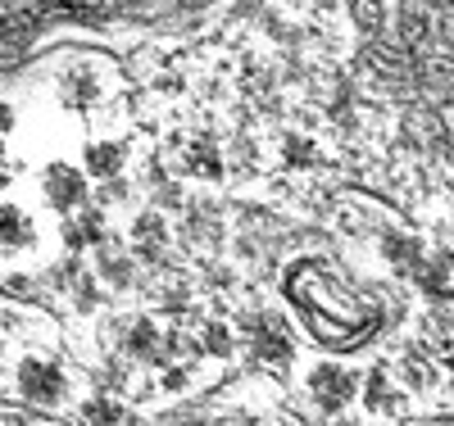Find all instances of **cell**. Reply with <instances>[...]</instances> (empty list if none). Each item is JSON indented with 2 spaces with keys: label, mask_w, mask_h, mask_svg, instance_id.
<instances>
[{
  "label": "cell",
  "mask_w": 454,
  "mask_h": 426,
  "mask_svg": "<svg viewBox=\"0 0 454 426\" xmlns=\"http://www.w3.org/2000/svg\"><path fill=\"white\" fill-rule=\"evenodd\" d=\"M114 340H119V350L132 363H150V368H168V354H173V345H177L168 331H160L155 318H128V322H119Z\"/></svg>",
  "instance_id": "6da1fadb"
},
{
  "label": "cell",
  "mask_w": 454,
  "mask_h": 426,
  "mask_svg": "<svg viewBox=\"0 0 454 426\" xmlns=\"http://www.w3.org/2000/svg\"><path fill=\"white\" fill-rule=\"evenodd\" d=\"M305 385H309V399H314L323 413H346V408L359 399V376H355L350 368H340V363H318V368H309Z\"/></svg>",
  "instance_id": "7a4b0ae2"
},
{
  "label": "cell",
  "mask_w": 454,
  "mask_h": 426,
  "mask_svg": "<svg viewBox=\"0 0 454 426\" xmlns=\"http://www.w3.org/2000/svg\"><path fill=\"white\" fill-rule=\"evenodd\" d=\"M14 381H19V395H23L27 404L55 408V404L68 399V376H64V368L51 363V359H23Z\"/></svg>",
  "instance_id": "3957f363"
},
{
  "label": "cell",
  "mask_w": 454,
  "mask_h": 426,
  "mask_svg": "<svg viewBox=\"0 0 454 426\" xmlns=\"http://www.w3.org/2000/svg\"><path fill=\"white\" fill-rule=\"evenodd\" d=\"M42 196L55 213H73L82 209L87 200V173L73 168V164H46L42 168Z\"/></svg>",
  "instance_id": "277c9868"
},
{
  "label": "cell",
  "mask_w": 454,
  "mask_h": 426,
  "mask_svg": "<svg viewBox=\"0 0 454 426\" xmlns=\"http://www.w3.org/2000/svg\"><path fill=\"white\" fill-rule=\"evenodd\" d=\"M250 354H254V363H263V368L286 372V368L295 363V345H291V336L282 331L278 318H254V322H250Z\"/></svg>",
  "instance_id": "5b68a950"
},
{
  "label": "cell",
  "mask_w": 454,
  "mask_h": 426,
  "mask_svg": "<svg viewBox=\"0 0 454 426\" xmlns=\"http://www.w3.org/2000/svg\"><path fill=\"white\" fill-rule=\"evenodd\" d=\"M105 91H109V77H100L96 64H78V68H68V73L59 77V100H64L73 113L96 109V105L105 100Z\"/></svg>",
  "instance_id": "8992f818"
},
{
  "label": "cell",
  "mask_w": 454,
  "mask_h": 426,
  "mask_svg": "<svg viewBox=\"0 0 454 426\" xmlns=\"http://www.w3.org/2000/svg\"><path fill=\"white\" fill-rule=\"evenodd\" d=\"M177 168L196 182H223L227 164H223V150L214 136H186L177 145Z\"/></svg>",
  "instance_id": "52a82bcc"
},
{
  "label": "cell",
  "mask_w": 454,
  "mask_h": 426,
  "mask_svg": "<svg viewBox=\"0 0 454 426\" xmlns=\"http://www.w3.org/2000/svg\"><path fill=\"white\" fill-rule=\"evenodd\" d=\"M364 408H368L372 417H404L409 395L387 376V363H377V368L368 372V381H364Z\"/></svg>",
  "instance_id": "ba28073f"
},
{
  "label": "cell",
  "mask_w": 454,
  "mask_h": 426,
  "mask_svg": "<svg viewBox=\"0 0 454 426\" xmlns=\"http://www.w3.org/2000/svg\"><path fill=\"white\" fill-rule=\"evenodd\" d=\"M413 286L423 290V299L445 304L454 295V259L450 254H427L419 267H413Z\"/></svg>",
  "instance_id": "9c48e42d"
},
{
  "label": "cell",
  "mask_w": 454,
  "mask_h": 426,
  "mask_svg": "<svg viewBox=\"0 0 454 426\" xmlns=\"http://www.w3.org/2000/svg\"><path fill=\"white\" fill-rule=\"evenodd\" d=\"M36 245V222L23 205H10V200H0V250H10V254H23Z\"/></svg>",
  "instance_id": "30bf717a"
},
{
  "label": "cell",
  "mask_w": 454,
  "mask_h": 426,
  "mask_svg": "<svg viewBox=\"0 0 454 426\" xmlns=\"http://www.w3.org/2000/svg\"><path fill=\"white\" fill-rule=\"evenodd\" d=\"M128 168V145L123 141H91L82 150V173L87 177H100V182H114Z\"/></svg>",
  "instance_id": "8fae6325"
},
{
  "label": "cell",
  "mask_w": 454,
  "mask_h": 426,
  "mask_svg": "<svg viewBox=\"0 0 454 426\" xmlns=\"http://www.w3.org/2000/svg\"><path fill=\"white\" fill-rule=\"evenodd\" d=\"M128 236H132V250H137L141 259H150V263L168 254V222H164L160 213H141V218L132 222Z\"/></svg>",
  "instance_id": "7c38bea8"
},
{
  "label": "cell",
  "mask_w": 454,
  "mask_h": 426,
  "mask_svg": "<svg viewBox=\"0 0 454 426\" xmlns=\"http://www.w3.org/2000/svg\"><path fill=\"white\" fill-rule=\"evenodd\" d=\"M64 241H68V250H91V245H100V241H105V213H100V209L73 213V218L64 222Z\"/></svg>",
  "instance_id": "4fadbf2b"
},
{
  "label": "cell",
  "mask_w": 454,
  "mask_h": 426,
  "mask_svg": "<svg viewBox=\"0 0 454 426\" xmlns=\"http://www.w3.org/2000/svg\"><path fill=\"white\" fill-rule=\"evenodd\" d=\"M382 254H387V263L395 267V273H404V277H413V267H419L423 259H427V250H423V241H413V236H382Z\"/></svg>",
  "instance_id": "5bb4252c"
},
{
  "label": "cell",
  "mask_w": 454,
  "mask_h": 426,
  "mask_svg": "<svg viewBox=\"0 0 454 426\" xmlns=\"http://www.w3.org/2000/svg\"><path fill=\"white\" fill-rule=\"evenodd\" d=\"M82 417L87 426H128V408L119 399H109V395H96L82 404Z\"/></svg>",
  "instance_id": "9a60e30c"
},
{
  "label": "cell",
  "mask_w": 454,
  "mask_h": 426,
  "mask_svg": "<svg viewBox=\"0 0 454 426\" xmlns=\"http://www.w3.org/2000/svg\"><path fill=\"white\" fill-rule=\"evenodd\" d=\"M278 159H282L286 168H314L318 145H314L309 136H300V132H286V136H282V154H278Z\"/></svg>",
  "instance_id": "2e32d148"
},
{
  "label": "cell",
  "mask_w": 454,
  "mask_h": 426,
  "mask_svg": "<svg viewBox=\"0 0 454 426\" xmlns=\"http://www.w3.org/2000/svg\"><path fill=\"white\" fill-rule=\"evenodd\" d=\"M400 381L409 385V391H432L436 385V368L427 363V359H419V354H409V359H400Z\"/></svg>",
  "instance_id": "e0dca14e"
},
{
  "label": "cell",
  "mask_w": 454,
  "mask_h": 426,
  "mask_svg": "<svg viewBox=\"0 0 454 426\" xmlns=\"http://www.w3.org/2000/svg\"><path fill=\"white\" fill-rule=\"evenodd\" d=\"M200 350H205L209 359H232V350H237L232 331H227L223 322H205V327H200Z\"/></svg>",
  "instance_id": "ac0fdd59"
},
{
  "label": "cell",
  "mask_w": 454,
  "mask_h": 426,
  "mask_svg": "<svg viewBox=\"0 0 454 426\" xmlns=\"http://www.w3.org/2000/svg\"><path fill=\"white\" fill-rule=\"evenodd\" d=\"M100 273H105L114 286H128V282H132V263H128L123 254H105V259H100Z\"/></svg>",
  "instance_id": "d6986e66"
},
{
  "label": "cell",
  "mask_w": 454,
  "mask_h": 426,
  "mask_svg": "<svg viewBox=\"0 0 454 426\" xmlns=\"http://www.w3.org/2000/svg\"><path fill=\"white\" fill-rule=\"evenodd\" d=\"M73 299H78V308H91V304L100 299V286H96V277H82L78 286H73Z\"/></svg>",
  "instance_id": "ffe728a7"
},
{
  "label": "cell",
  "mask_w": 454,
  "mask_h": 426,
  "mask_svg": "<svg viewBox=\"0 0 454 426\" xmlns=\"http://www.w3.org/2000/svg\"><path fill=\"white\" fill-rule=\"evenodd\" d=\"M5 186H14V159H10V150L0 145V190Z\"/></svg>",
  "instance_id": "44dd1931"
},
{
  "label": "cell",
  "mask_w": 454,
  "mask_h": 426,
  "mask_svg": "<svg viewBox=\"0 0 454 426\" xmlns=\"http://www.w3.org/2000/svg\"><path fill=\"white\" fill-rule=\"evenodd\" d=\"M10 128H14V109L0 105V132H10Z\"/></svg>",
  "instance_id": "7402d4cb"
}]
</instances>
